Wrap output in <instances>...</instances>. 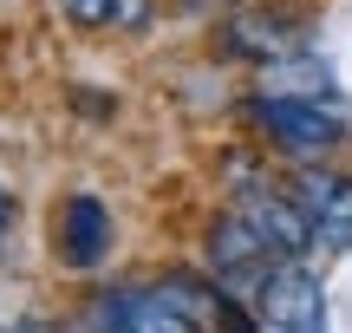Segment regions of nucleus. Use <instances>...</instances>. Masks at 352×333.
<instances>
[{
	"instance_id": "39448f33",
	"label": "nucleus",
	"mask_w": 352,
	"mask_h": 333,
	"mask_svg": "<svg viewBox=\"0 0 352 333\" xmlns=\"http://www.w3.org/2000/svg\"><path fill=\"white\" fill-rule=\"evenodd\" d=\"M294 196H300L307 222H314V248H327V255L352 248V177H333V170H300Z\"/></svg>"
},
{
	"instance_id": "0eeeda50",
	"label": "nucleus",
	"mask_w": 352,
	"mask_h": 333,
	"mask_svg": "<svg viewBox=\"0 0 352 333\" xmlns=\"http://www.w3.org/2000/svg\"><path fill=\"white\" fill-rule=\"evenodd\" d=\"M241 216L274 242V255H300V248L314 242V222H307L300 196H280V190H267V183H241Z\"/></svg>"
},
{
	"instance_id": "20e7f679",
	"label": "nucleus",
	"mask_w": 352,
	"mask_h": 333,
	"mask_svg": "<svg viewBox=\"0 0 352 333\" xmlns=\"http://www.w3.org/2000/svg\"><path fill=\"white\" fill-rule=\"evenodd\" d=\"M91 327L183 333V327H196V321H189V308L176 301V281H164V288H118V294H98V308H91Z\"/></svg>"
},
{
	"instance_id": "9d476101",
	"label": "nucleus",
	"mask_w": 352,
	"mask_h": 333,
	"mask_svg": "<svg viewBox=\"0 0 352 333\" xmlns=\"http://www.w3.org/2000/svg\"><path fill=\"white\" fill-rule=\"evenodd\" d=\"M13 235V196H0V242H7ZM0 255H7V248H0Z\"/></svg>"
},
{
	"instance_id": "6e6552de",
	"label": "nucleus",
	"mask_w": 352,
	"mask_h": 333,
	"mask_svg": "<svg viewBox=\"0 0 352 333\" xmlns=\"http://www.w3.org/2000/svg\"><path fill=\"white\" fill-rule=\"evenodd\" d=\"M65 20L72 26H124L138 33L151 20V0H65Z\"/></svg>"
},
{
	"instance_id": "f03ea898",
	"label": "nucleus",
	"mask_w": 352,
	"mask_h": 333,
	"mask_svg": "<svg viewBox=\"0 0 352 333\" xmlns=\"http://www.w3.org/2000/svg\"><path fill=\"white\" fill-rule=\"evenodd\" d=\"M254 321L261 327H280V333H320L327 327V288L314 281L307 268H267L261 288H254Z\"/></svg>"
},
{
	"instance_id": "423d86ee",
	"label": "nucleus",
	"mask_w": 352,
	"mask_h": 333,
	"mask_svg": "<svg viewBox=\"0 0 352 333\" xmlns=\"http://www.w3.org/2000/svg\"><path fill=\"white\" fill-rule=\"evenodd\" d=\"M267 255H274V242H267L261 229H254L248 216H222L209 229V261H215V275H222L228 288H241V294H254L261 288V275H267Z\"/></svg>"
},
{
	"instance_id": "1a4fd4ad",
	"label": "nucleus",
	"mask_w": 352,
	"mask_h": 333,
	"mask_svg": "<svg viewBox=\"0 0 352 333\" xmlns=\"http://www.w3.org/2000/svg\"><path fill=\"white\" fill-rule=\"evenodd\" d=\"M228 39H235L241 52H267V59H294V52H300L294 26H280V20H235Z\"/></svg>"
},
{
	"instance_id": "7ed1b4c3",
	"label": "nucleus",
	"mask_w": 352,
	"mask_h": 333,
	"mask_svg": "<svg viewBox=\"0 0 352 333\" xmlns=\"http://www.w3.org/2000/svg\"><path fill=\"white\" fill-rule=\"evenodd\" d=\"M104 248H111V209H104L91 190L65 196L59 216H52V255H59L65 268L85 275V268H98V261H104Z\"/></svg>"
},
{
	"instance_id": "f257e3e1",
	"label": "nucleus",
	"mask_w": 352,
	"mask_h": 333,
	"mask_svg": "<svg viewBox=\"0 0 352 333\" xmlns=\"http://www.w3.org/2000/svg\"><path fill=\"white\" fill-rule=\"evenodd\" d=\"M248 111H254V125L267 131V144H274V151H287V157H300V164L327 157L333 144L346 138L340 118H333L320 98H300V92H267V98H254Z\"/></svg>"
}]
</instances>
